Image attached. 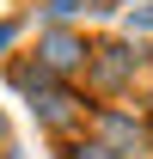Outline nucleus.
Masks as SVG:
<instances>
[{
  "mask_svg": "<svg viewBox=\"0 0 153 159\" xmlns=\"http://www.w3.org/2000/svg\"><path fill=\"white\" fill-rule=\"evenodd\" d=\"M80 61H92V49H86L74 31H49V37H43V67H55V74H74Z\"/></svg>",
  "mask_w": 153,
  "mask_h": 159,
  "instance_id": "nucleus-1",
  "label": "nucleus"
},
{
  "mask_svg": "<svg viewBox=\"0 0 153 159\" xmlns=\"http://www.w3.org/2000/svg\"><path fill=\"white\" fill-rule=\"evenodd\" d=\"M98 86H123V80H135V67H141V49H129V43H110V49H98Z\"/></svg>",
  "mask_w": 153,
  "mask_h": 159,
  "instance_id": "nucleus-2",
  "label": "nucleus"
},
{
  "mask_svg": "<svg viewBox=\"0 0 153 159\" xmlns=\"http://www.w3.org/2000/svg\"><path fill=\"white\" fill-rule=\"evenodd\" d=\"M98 129H104V141H110V153H116V159H123V153H141V141H147L129 116H116V110H104V116H98Z\"/></svg>",
  "mask_w": 153,
  "mask_h": 159,
  "instance_id": "nucleus-3",
  "label": "nucleus"
},
{
  "mask_svg": "<svg viewBox=\"0 0 153 159\" xmlns=\"http://www.w3.org/2000/svg\"><path fill=\"white\" fill-rule=\"evenodd\" d=\"M80 12V0H49V19H74Z\"/></svg>",
  "mask_w": 153,
  "mask_h": 159,
  "instance_id": "nucleus-4",
  "label": "nucleus"
},
{
  "mask_svg": "<svg viewBox=\"0 0 153 159\" xmlns=\"http://www.w3.org/2000/svg\"><path fill=\"white\" fill-rule=\"evenodd\" d=\"M74 159H116L110 147H74Z\"/></svg>",
  "mask_w": 153,
  "mask_h": 159,
  "instance_id": "nucleus-5",
  "label": "nucleus"
}]
</instances>
